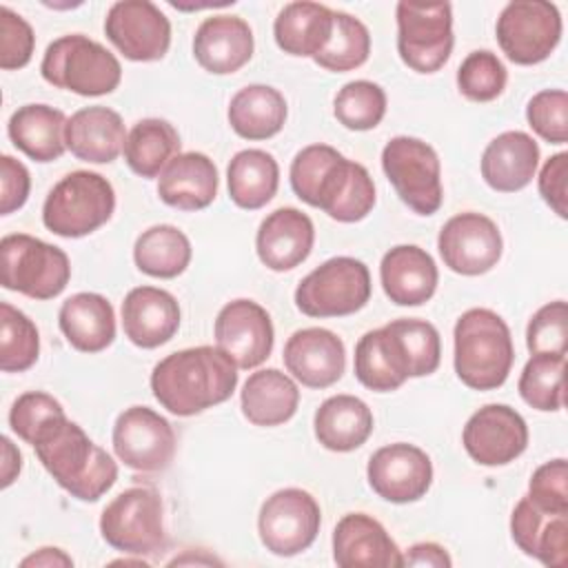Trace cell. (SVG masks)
<instances>
[{
	"label": "cell",
	"mask_w": 568,
	"mask_h": 568,
	"mask_svg": "<svg viewBox=\"0 0 568 568\" xmlns=\"http://www.w3.org/2000/svg\"><path fill=\"white\" fill-rule=\"evenodd\" d=\"M102 539L129 555H153L164 548V515L158 490L133 486L113 497L100 515Z\"/></svg>",
	"instance_id": "30bf717a"
},
{
	"label": "cell",
	"mask_w": 568,
	"mask_h": 568,
	"mask_svg": "<svg viewBox=\"0 0 568 568\" xmlns=\"http://www.w3.org/2000/svg\"><path fill=\"white\" fill-rule=\"evenodd\" d=\"M67 342L82 353H100L115 339V313L100 293H75L67 297L58 313Z\"/></svg>",
	"instance_id": "4dcf8cb0"
},
{
	"label": "cell",
	"mask_w": 568,
	"mask_h": 568,
	"mask_svg": "<svg viewBox=\"0 0 568 568\" xmlns=\"http://www.w3.org/2000/svg\"><path fill=\"white\" fill-rule=\"evenodd\" d=\"M286 100L268 84H248L229 102V124L244 140H268L286 122Z\"/></svg>",
	"instance_id": "d590c367"
},
{
	"label": "cell",
	"mask_w": 568,
	"mask_h": 568,
	"mask_svg": "<svg viewBox=\"0 0 568 568\" xmlns=\"http://www.w3.org/2000/svg\"><path fill=\"white\" fill-rule=\"evenodd\" d=\"M122 153L133 173L140 178H158L164 166L180 155V135L171 122L144 118L126 133Z\"/></svg>",
	"instance_id": "74e56055"
},
{
	"label": "cell",
	"mask_w": 568,
	"mask_h": 568,
	"mask_svg": "<svg viewBox=\"0 0 568 568\" xmlns=\"http://www.w3.org/2000/svg\"><path fill=\"white\" fill-rule=\"evenodd\" d=\"M371 488L386 501L408 504L422 499L433 484L430 457L415 444L395 442L377 448L366 466Z\"/></svg>",
	"instance_id": "ac0fdd59"
},
{
	"label": "cell",
	"mask_w": 568,
	"mask_h": 568,
	"mask_svg": "<svg viewBox=\"0 0 568 568\" xmlns=\"http://www.w3.org/2000/svg\"><path fill=\"white\" fill-rule=\"evenodd\" d=\"M273 322L264 306L253 300H233L215 317V346L222 348L237 368L260 366L273 351Z\"/></svg>",
	"instance_id": "d6986e66"
},
{
	"label": "cell",
	"mask_w": 568,
	"mask_h": 568,
	"mask_svg": "<svg viewBox=\"0 0 568 568\" xmlns=\"http://www.w3.org/2000/svg\"><path fill=\"white\" fill-rule=\"evenodd\" d=\"M379 280L393 304L419 306L435 295L439 273L430 253L415 244H399L384 253Z\"/></svg>",
	"instance_id": "484cf974"
},
{
	"label": "cell",
	"mask_w": 568,
	"mask_h": 568,
	"mask_svg": "<svg viewBox=\"0 0 568 568\" xmlns=\"http://www.w3.org/2000/svg\"><path fill=\"white\" fill-rule=\"evenodd\" d=\"M193 55L209 73H235L253 55V31L237 16H211L193 36Z\"/></svg>",
	"instance_id": "d4e9b609"
},
{
	"label": "cell",
	"mask_w": 568,
	"mask_h": 568,
	"mask_svg": "<svg viewBox=\"0 0 568 568\" xmlns=\"http://www.w3.org/2000/svg\"><path fill=\"white\" fill-rule=\"evenodd\" d=\"M510 535L515 544L544 566L564 568L568 561V515L546 513L526 495L510 515Z\"/></svg>",
	"instance_id": "4316f807"
},
{
	"label": "cell",
	"mask_w": 568,
	"mask_h": 568,
	"mask_svg": "<svg viewBox=\"0 0 568 568\" xmlns=\"http://www.w3.org/2000/svg\"><path fill=\"white\" fill-rule=\"evenodd\" d=\"M317 442L333 453L359 448L373 433V413L355 395H333L320 404L313 417Z\"/></svg>",
	"instance_id": "1f68e13d"
},
{
	"label": "cell",
	"mask_w": 568,
	"mask_h": 568,
	"mask_svg": "<svg viewBox=\"0 0 568 568\" xmlns=\"http://www.w3.org/2000/svg\"><path fill=\"white\" fill-rule=\"evenodd\" d=\"M2 286L33 300L58 297L71 277V264L60 246L27 233L4 235L0 242Z\"/></svg>",
	"instance_id": "52a82bcc"
},
{
	"label": "cell",
	"mask_w": 568,
	"mask_h": 568,
	"mask_svg": "<svg viewBox=\"0 0 568 568\" xmlns=\"http://www.w3.org/2000/svg\"><path fill=\"white\" fill-rule=\"evenodd\" d=\"M169 564H171V566H175V564H209V566H211V564H222V561H217V559H215V557H211V555H209V557H193V555H182V557H175V559H171Z\"/></svg>",
	"instance_id": "6f0895ef"
},
{
	"label": "cell",
	"mask_w": 568,
	"mask_h": 568,
	"mask_svg": "<svg viewBox=\"0 0 568 568\" xmlns=\"http://www.w3.org/2000/svg\"><path fill=\"white\" fill-rule=\"evenodd\" d=\"M397 51L417 73L439 71L455 44L450 2H397Z\"/></svg>",
	"instance_id": "8fae6325"
},
{
	"label": "cell",
	"mask_w": 568,
	"mask_h": 568,
	"mask_svg": "<svg viewBox=\"0 0 568 568\" xmlns=\"http://www.w3.org/2000/svg\"><path fill=\"white\" fill-rule=\"evenodd\" d=\"M444 264L459 275H484L497 266L504 240L499 226L481 213L466 211L453 215L437 235Z\"/></svg>",
	"instance_id": "2e32d148"
},
{
	"label": "cell",
	"mask_w": 568,
	"mask_h": 568,
	"mask_svg": "<svg viewBox=\"0 0 568 568\" xmlns=\"http://www.w3.org/2000/svg\"><path fill=\"white\" fill-rule=\"evenodd\" d=\"M455 373L468 388H499L513 368L508 324L490 308H468L455 324Z\"/></svg>",
	"instance_id": "277c9868"
},
{
	"label": "cell",
	"mask_w": 568,
	"mask_h": 568,
	"mask_svg": "<svg viewBox=\"0 0 568 568\" xmlns=\"http://www.w3.org/2000/svg\"><path fill=\"white\" fill-rule=\"evenodd\" d=\"M539 164V146L524 131H504L481 153V178L499 193H515L530 184Z\"/></svg>",
	"instance_id": "f546056e"
},
{
	"label": "cell",
	"mask_w": 568,
	"mask_h": 568,
	"mask_svg": "<svg viewBox=\"0 0 568 568\" xmlns=\"http://www.w3.org/2000/svg\"><path fill=\"white\" fill-rule=\"evenodd\" d=\"M371 300V273L362 260L339 255L313 268L295 288V306L308 317H344Z\"/></svg>",
	"instance_id": "ba28073f"
},
{
	"label": "cell",
	"mask_w": 568,
	"mask_h": 568,
	"mask_svg": "<svg viewBox=\"0 0 568 568\" xmlns=\"http://www.w3.org/2000/svg\"><path fill=\"white\" fill-rule=\"evenodd\" d=\"M315 226L306 213L295 206H282L268 213L255 235L260 262L271 271H291L313 251Z\"/></svg>",
	"instance_id": "7402d4cb"
},
{
	"label": "cell",
	"mask_w": 568,
	"mask_h": 568,
	"mask_svg": "<svg viewBox=\"0 0 568 568\" xmlns=\"http://www.w3.org/2000/svg\"><path fill=\"white\" fill-rule=\"evenodd\" d=\"M526 346L532 355H566L568 306L564 300H555L537 308L526 328Z\"/></svg>",
	"instance_id": "f6af8a7d"
},
{
	"label": "cell",
	"mask_w": 568,
	"mask_h": 568,
	"mask_svg": "<svg viewBox=\"0 0 568 568\" xmlns=\"http://www.w3.org/2000/svg\"><path fill=\"white\" fill-rule=\"evenodd\" d=\"M31 191V175L27 166L11 158H0V213L9 215L24 206Z\"/></svg>",
	"instance_id": "816d5d0a"
},
{
	"label": "cell",
	"mask_w": 568,
	"mask_h": 568,
	"mask_svg": "<svg viewBox=\"0 0 568 568\" xmlns=\"http://www.w3.org/2000/svg\"><path fill=\"white\" fill-rule=\"evenodd\" d=\"M284 364L302 386L328 388L344 375V342L328 328H300L284 344Z\"/></svg>",
	"instance_id": "ffe728a7"
},
{
	"label": "cell",
	"mask_w": 568,
	"mask_h": 568,
	"mask_svg": "<svg viewBox=\"0 0 568 568\" xmlns=\"http://www.w3.org/2000/svg\"><path fill=\"white\" fill-rule=\"evenodd\" d=\"M537 508L546 513L568 515V464L564 457L541 464L528 484L526 495Z\"/></svg>",
	"instance_id": "c3c4849f"
},
{
	"label": "cell",
	"mask_w": 568,
	"mask_h": 568,
	"mask_svg": "<svg viewBox=\"0 0 568 568\" xmlns=\"http://www.w3.org/2000/svg\"><path fill=\"white\" fill-rule=\"evenodd\" d=\"M288 178L302 202L337 222H359L375 206V184L366 166L346 160L328 144L304 146L293 158Z\"/></svg>",
	"instance_id": "6da1fadb"
},
{
	"label": "cell",
	"mask_w": 568,
	"mask_h": 568,
	"mask_svg": "<svg viewBox=\"0 0 568 568\" xmlns=\"http://www.w3.org/2000/svg\"><path fill=\"white\" fill-rule=\"evenodd\" d=\"M462 444L473 462L481 466H506L526 450L528 426L508 404H486L468 417Z\"/></svg>",
	"instance_id": "e0dca14e"
},
{
	"label": "cell",
	"mask_w": 568,
	"mask_h": 568,
	"mask_svg": "<svg viewBox=\"0 0 568 568\" xmlns=\"http://www.w3.org/2000/svg\"><path fill=\"white\" fill-rule=\"evenodd\" d=\"M67 118L49 104H24L11 113L7 133L16 149L36 162H53L67 151Z\"/></svg>",
	"instance_id": "d6a6232c"
},
{
	"label": "cell",
	"mask_w": 568,
	"mask_h": 568,
	"mask_svg": "<svg viewBox=\"0 0 568 568\" xmlns=\"http://www.w3.org/2000/svg\"><path fill=\"white\" fill-rule=\"evenodd\" d=\"M113 450L118 459L138 473H160L175 455V433L166 417L149 406L122 410L113 424Z\"/></svg>",
	"instance_id": "5bb4252c"
},
{
	"label": "cell",
	"mask_w": 568,
	"mask_h": 568,
	"mask_svg": "<svg viewBox=\"0 0 568 568\" xmlns=\"http://www.w3.org/2000/svg\"><path fill=\"white\" fill-rule=\"evenodd\" d=\"M193 248L189 237L173 224H155L142 231L133 246L135 266L160 280L178 277L186 271Z\"/></svg>",
	"instance_id": "f35d334b"
},
{
	"label": "cell",
	"mask_w": 568,
	"mask_h": 568,
	"mask_svg": "<svg viewBox=\"0 0 568 568\" xmlns=\"http://www.w3.org/2000/svg\"><path fill=\"white\" fill-rule=\"evenodd\" d=\"M58 413H64V408L53 395L42 390H29L13 402L9 410V426L22 442L31 444L40 426Z\"/></svg>",
	"instance_id": "f907efd6"
},
{
	"label": "cell",
	"mask_w": 568,
	"mask_h": 568,
	"mask_svg": "<svg viewBox=\"0 0 568 568\" xmlns=\"http://www.w3.org/2000/svg\"><path fill=\"white\" fill-rule=\"evenodd\" d=\"M217 166L197 151L175 155L158 180V195L164 204L180 211L206 209L217 195Z\"/></svg>",
	"instance_id": "f1b7e54d"
},
{
	"label": "cell",
	"mask_w": 568,
	"mask_h": 568,
	"mask_svg": "<svg viewBox=\"0 0 568 568\" xmlns=\"http://www.w3.org/2000/svg\"><path fill=\"white\" fill-rule=\"evenodd\" d=\"M229 195L240 209H262L273 200L280 184L275 158L262 149L237 151L226 169Z\"/></svg>",
	"instance_id": "8d00e7d4"
},
{
	"label": "cell",
	"mask_w": 568,
	"mask_h": 568,
	"mask_svg": "<svg viewBox=\"0 0 568 568\" xmlns=\"http://www.w3.org/2000/svg\"><path fill=\"white\" fill-rule=\"evenodd\" d=\"M453 564L450 555L446 552L444 546L435 541H419L413 544L404 555H402V566H433V568H448Z\"/></svg>",
	"instance_id": "db71d44e"
},
{
	"label": "cell",
	"mask_w": 568,
	"mask_h": 568,
	"mask_svg": "<svg viewBox=\"0 0 568 568\" xmlns=\"http://www.w3.org/2000/svg\"><path fill=\"white\" fill-rule=\"evenodd\" d=\"M566 182H568V153L561 151L548 158L539 173V195L559 217L568 215Z\"/></svg>",
	"instance_id": "f5cc1de1"
},
{
	"label": "cell",
	"mask_w": 568,
	"mask_h": 568,
	"mask_svg": "<svg viewBox=\"0 0 568 568\" xmlns=\"http://www.w3.org/2000/svg\"><path fill=\"white\" fill-rule=\"evenodd\" d=\"M64 140L78 160L109 164L124 151L126 131L118 111L95 104L75 111L67 120Z\"/></svg>",
	"instance_id": "83f0119b"
},
{
	"label": "cell",
	"mask_w": 568,
	"mask_h": 568,
	"mask_svg": "<svg viewBox=\"0 0 568 568\" xmlns=\"http://www.w3.org/2000/svg\"><path fill=\"white\" fill-rule=\"evenodd\" d=\"M333 113L351 131L375 129L386 113V93L371 80L346 82L333 100Z\"/></svg>",
	"instance_id": "7bdbcfd3"
},
{
	"label": "cell",
	"mask_w": 568,
	"mask_h": 568,
	"mask_svg": "<svg viewBox=\"0 0 568 568\" xmlns=\"http://www.w3.org/2000/svg\"><path fill=\"white\" fill-rule=\"evenodd\" d=\"M508 71L504 62L488 49L473 51L457 69V87L473 102H490L506 89Z\"/></svg>",
	"instance_id": "ee69618b"
},
{
	"label": "cell",
	"mask_w": 568,
	"mask_h": 568,
	"mask_svg": "<svg viewBox=\"0 0 568 568\" xmlns=\"http://www.w3.org/2000/svg\"><path fill=\"white\" fill-rule=\"evenodd\" d=\"M40 335L36 324L9 302L0 304V368L22 373L38 362Z\"/></svg>",
	"instance_id": "b9f144b4"
},
{
	"label": "cell",
	"mask_w": 568,
	"mask_h": 568,
	"mask_svg": "<svg viewBox=\"0 0 568 568\" xmlns=\"http://www.w3.org/2000/svg\"><path fill=\"white\" fill-rule=\"evenodd\" d=\"M122 328L131 344L158 348L178 333L180 304L158 286L131 288L122 302Z\"/></svg>",
	"instance_id": "cb8c5ba5"
},
{
	"label": "cell",
	"mask_w": 568,
	"mask_h": 568,
	"mask_svg": "<svg viewBox=\"0 0 568 568\" xmlns=\"http://www.w3.org/2000/svg\"><path fill=\"white\" fill-rule=\"evenodd\" d=\"M382 169L399 200L417 215H433L444 202L437 151L419 138L397 135L382 149Z\"/></svg>",
	"instance_id": "9c48e42d"
},
{
	"label": "cell",
	"mask_w": 568,
	"mask_h": 568,
	"mask_svg": "<svg viewBox=\"0 0 568 568\" xmlns=\"http://www.w3.org/2000/svg\"><path fill=\"white\" fill-rule=\"evenodd\" d=\"M237 386V364L217 346L182 348L153 366V397L171 415L191 417L226 402Z\"/></svg>",
	"instance_id": "7a4b0ae2"
},
{
	"label": "cell",
	"mask_w": 568,
	"mask_h": 568,
	"mask_svg": "<svg viewBox=\"0 0 568 568\" xmlns=\"http://www.w3.org/2000/svg\"><path fill=\"white\" fill-rule=\"evenodd\" d=\"M566 355H532L519 375V395L535 410L555 413L564 406Z\"/></svg>",
	"instance_id": "60d3db41"
},
{
	"label": "cell",
	"mask_w": 568,
	"mask_h": 568,
	"mask_svg": "<svg viewBox=\"0 0 568 568\" xmlns=\"http://www.w3.org/2000/svg\"><path fill=\"white\" fill-rule=\"evenodd\" d=\"M333 561L342 568H399L402 550L375 517L348 513L333 530Z\"/></svg>",
	"instance_id": "44dd1931"
},
{
	"label": "cell",
	"mask_w": 568,
	"mask_h": 568,
	"mask_svg": "<svg viewBox=\"0 0 568 568\" xmlns=\"http://www.w3.org/2000/svg\"><path fill=\"white\" fill-rule=\"evenodd\" d=\"M355 377L362 386L377 390V393H390L397 390L404 382L395 375L384 346L379 337V328L368 331L359 337L355 346Z\"/></svg>",
	"instance_id": "7dc6e473"
},
{
	"label": "cell",
	"mask_w": 568,
	"mask_h": 568,
	"mask_svg": "<svg viewBox=\"0 0 568 568\" xmlns=\"http://www.w3.org/2000/svg\"><path fill=\"white\" fill-rule=\"evenodd\" d=\"M113 211L115 191L104 175L71 171L49 191L42 204V222L60 237H84L106 224Z\"/></svg>",
	"instance_id": "8992f818"
},
{
	"label": "cell",
	"mask_w": 568,
	"mask_h": 568,
	"mask_svg": "<svg viewBox=\"0 0 568 568\" xmlns=\"http://www.w3.org/2000/svg\"><path fill=\"white\" fill-rule=\"evenodd\" d=\"M73 559L62 548L44 546L20 561V568H71Z\"/></svg>",
	"instance_id": "11a10c76"
},
{
	"label": "cell",
	"mask_w": 568,
	"mask_h": 568,
	"mask_svg": "<svg viewBox=\"0 0 568 568\" xmlns=\"http://www.w3.org/2000/svg\"><path fill=\"white\" fill-rule=\"evenodd\" d=\"M240 404L244 417L255 426H280L288 422L300 404V388L286 373L262 368L248 375L242 386Z\"/></svg>",
	"instance_id": "836d02e7"
},
{
	"label": "cell",
	"mask_w": 568,
	"mask_h": 568,
	"mask_svg": "<svg viewBox=\"0 0 568 568\" xmlns=\"http://www.w3.org/2000/svg\"><path fill=\"white\" fill-rule=\"evenodd\" d=\"M371 53V33L362 20L351 13L335 11L333 33L326 47L313 58L326 71L344 73L362 67Z\"/></svg>",
	"instance_id": "ab89813d"
},
{
	"label": "cell",
	"mask_w": 568,
	"mask_h": 568,
	"mask_svg": "<svg viewBox=\"0 0 568 568\" xmlns=\"http://www.w3.org/2000/svg\"><path fill=\"white\" fill-rule=\"evenodd\" d=\"M31 446L58 486L80 501H98L118 479L113 457L64 413L49 417Z\"/></svg>",
	"instance_id": "3957f363"
},
{
	"label": "cell",
	"mask_w": 568,
	"mask_h": 568,
	"mask_svg": "<svg viewBox=\"0 0 568 568\" xmlns=\"http://www.w3.org/2000/svg\"><path fill=\"white\" fill-rule=\"evenodd\" d=\"M495 33L510 62L539 64L561 40V13L552 2L515 0L501 9Z\"/></svg>",
	"instance_id": "7c38bea8"
},
{
	"label": "cell",
	"mask_w": 568,
	"mask_h": 568,
	"mask_svg": "<svg viewBox=\"0 0 568 568\" xmlns=\"http://www.w3.org/2000/svg\"><path fill=\"white\" fill-rule=\"evenodd\" d=\"M40 73L55 89H67L84 98L106 95L122 80L118 58L82 33L53 40L42 55Z\"/></svg>",
	"instance_id": "5b68a950"
},
{
	"label": "cell",
	"mask_w": 568,
	"mask_h": 568,
	"mask_svg": "<svg viewBox=\"0 0 568 568\" xmlns=\"http://www.w3.org/2000/svg\"><path fill=\"white\" fill-rule=\"evenodd\" d=\"M379 337L384 353L402 382L437 371L442 359V342L430 322L417 317L393 320L379 328Z\"/></svg>",
	"instance_id": "603a6c76"
},
{
	"label": "cell",
	"mask_w": 568,
	"mask_h": 568,
	"mask_svg": "<svg viewBox=\"0 0 568 568\" xmlns=\"http://www.w3.org/2000/svg\"><path fill=\"white\" fill-rule=\"evenodd\" d=\"M530 129L550 144L568 140V93L564 89H544L535 93L526 106Z\"/></svg>",
	"instance_id": "bcb514c9"
},
{
	"label": "cell",
	"mask_w": 568,
	"mask_h": 568,
	"mask_svg": "<svg viewBox=\"0 0 568 568\" xmlns=\"http://www.w3.org/2000/svg\"><path fill=\"white\" fill-rule=\"evenodd\" d=\"M22 468V455L9 437H2V488H9Z\"/></svg>",
	"instance_id": "9f6ffc18"
},
{
	"label": "cell",
	"mask_w": 568,
	"mask_h": 568,
	"mask_svg": "<svg viewBox=\"0 0 568 568\" xmlns=\"http://www.w3.org/2000/svg\"><path fill=\"white\" fill-rule=\"evenodd\" d=\"M104 33L133 62H153L171 47V22L149 0H120L104 18Z\"/></svg>",
	"instance_id": "9a60e30c"
},
{
	"label": "cell",
	"mask_w": 568,
	"mask_h": 568,
	"mask_svg": "<svg viewBox=\"0 0 568 568\" xmlns=\"http://www.w3.org/2000/svg\"><path fill=\"white\" fill-rule=\"evenodd\" d=\"M335 11L320 2H288L273 22L277 47L297 58H315L333 33Z\"/></svg>",
	"instance_id": "e575fe53"
},
{
	"label": "cell",
	"mask_w": 568,
	"mask_h": 568,
	"mask_svg": "<svg viewBox=\"0 0 568 568\" xmlns=\"http://www.w3.org/2000/svg\"><path fill=\"white\" fill-rule=\"evenodd\" d=\"M33 47L36 36L31 24L9 7H0V67L4 71L27 67Z\"/></svg>",
	"instance_id": "681fc988"
},
{
	"label": "cell",
	"mask_w": 568,
	"mask_h": 568,
	"mask_svg": "<svg viewBox=\"0 0 568 568\" xmlns=\"http://www.w3.org/2000/svg\"><path fill=\"white\" fill-rule=\"evenodd\" d=\"M322 524V510L315 497L302 488L275 490L260 508V541L277 557H293L306 550Z\"/></svg>",
	"instance_id": "4fadbf2b"
}]
</instances>
